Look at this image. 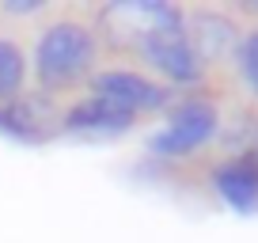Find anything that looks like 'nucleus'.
<instances>
[{
    "label": "nucleus",
    "mask_w": 258,
    "mask_h": 243,
    "mask_svg": "<svg viewBox=\"0 0 258 243\" xmlns=\"http://www.w3.org/2000/svg\"><path fill=\"white\" fill-rule=\"evenodd\" d=\"M91 91L103 95V99H110V103L121 106V110H129L133 118H137L141 110L163 106V99H167V91H163L160 84H152L141 73H129V69H106V73H99L95 80H91Z\"/></svg>",
    "instance_id": "nucleus-5"
},
{
    "label": "nucleus",
    "mask_w": 258,
    "mask_h": 243,
    "mask_svg": "<svg viewBox=\"0 0 258 243\" xmlns=\"http://www.w3.org/2000/svg\"><path fill=\"white\" fill-rule=\"evenodd\" d=\"M213 187H217V194L224 198L232 209L254 213L258 209V160H254V156L228 160L224 167H217Z\"/></svg>",
    "instance_id": "nucleus-7"
},
{
    "label": "nucleus",
    "mask_w": 258,
    "mask_h": 243,
    "mask_svg": "<svg viewBox=\"0 0 258 243\" xmlns=\"http://www.w3.org/2000/svg\"><path fill=\"white\" fill-rule=\"evenodd\" d=\"M61 126L73 130V133H121V130L133 126V114L91 91L88 99H80V103H73L69 110H64Z\"/></svg>",
    "instance_id": "nucleus-6"
},
{
    "label": "nucleus",
    "mask_w": 258,
    "mask_h": 243,
    "mask_svg": "<svg viewBox=\"0 0 258 243\" xmlns=\"http://www.w3.org/2000/svg\"><path fill=\"white\" fill-rule=\"evenodd\" d=\"M27 80V57L12 38H0V103L19 99Z\"/></svg>",
    "instance_id": "nucleus-9"
},
{
    "label": "nucleus",
    "mask_w": 258,
    "mask_h": 243,
    "mask_svg": "<svg viewBox=\"0 0 258 243\" xmlns=\"http://www.w3.org/2000/svg\"><path fill=\"white\" fill-rule=\"evenodd\" d=\"M42 110H46L42 99H23V95L12 99V103H0V130L12 133V137L34 141V137H42L46 126H49V118Z\"/></svg>",
    "instance_id": "nucleus-8"
},
{
    "label": "nucleus",
    "mask_w": 258,
    "mask_h": 243,
    "mask_svg": "<svg viewBox=\"0 0 258 243\" xmlns=\"http://www.w3.org/2000/svg\"><path fill=\"white\" fill-rule=\"evenodd\" d=\"M95 65V34L76 19H57L34 42V73L42 88H69Z\"/></svg>",
    "instance_id": "nucleus-1"
},
{
    "label": "nucleus",
    "mask_w": 258,
    "mask_h": 243,
    "mask_svg": "<svg viewBox=\"0 0 258 243\" xmlns=\"http://www.w3.org/2000/svg\"><path fill=\"white\" fill-rule=\"evenodd\" d=\"M217 133V110L205 99H186L171 110L167 126L152 137L156 156H186L194 148H202L205 141Z\"/></svg>",
    "instance_id": "nucleus-3"
},
{
    "label": "nucleus",
    "mask_w": 258,
    "mask_h": 243,
    "mask_svg": "<svg viewBox=\"0 0 258 243\" xmlns=\"http://www.w3.org/2000/svg\"><path fill=\"white\" fill-rule=\"evenodd\" d=\"M178 23H182V16L171 4H156V0H125V4L103 8V27L110 34V42L133 46V49H141L152 34L178 27Z\"/></svg>",
    "instance_id": "nucleus-2"
},
{
    "label": "nucleus",
    "mask_w": 258,
    "mask_h": 243,
    "mask_svg": "<svg viewBox=\"0 0 258 243\" xmlns=\"http://www.w3.org/2000/svg\"><path fill=\"white\" fill-rule=\"evenodd\" d=\"M239 65H243V76L258 88V31L243 38V46H239Z\"/></svg>",
    "instance_id": "nucleus-10"
},
{
    "label": "nucleus",
    "mask_w": 258,
    "mask_h": 243,
    "mask_svg": "<svg viewBox=\"0 0 258 243\" xmlns=\"http://www.w3.org/2000/svg\"><path fill=\"white\" fill-rule=\"evenodd\" d=\"M137 53L145 57L152 69H160L167 80H175V84H194L198 76H202V69H205L202 57L194 53V46H190V38H186V27L182 23L167 27V31H160V34H152Z\"/></svg>",
    "instance_id": "nucleus-4"
}]
</instances>
